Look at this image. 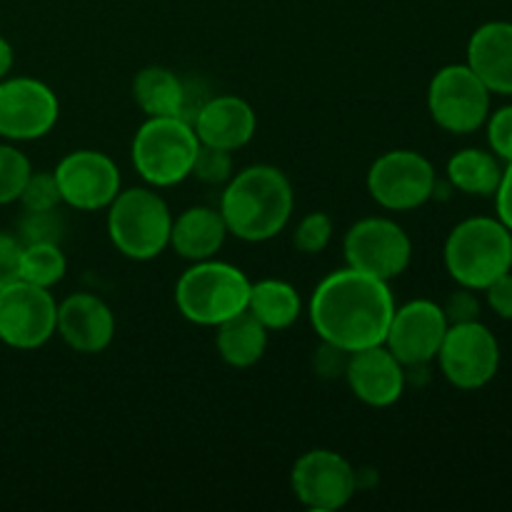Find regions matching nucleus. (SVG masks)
<instances>
[{
  "instance_id": "obj_1",
  "label": "nucleus",
  "mask_w": 512,
  "mask_h": 512,
  "mask_svg": "<svg viewBox=\"0 0 512 512\" xmlns=\"http://www.w3.org/2000/svg\"><path fill=\"white\" fill-rule=\"evenodd\" d=\"M308 313L323 343L358 353L385 343L395 298L390 283L345 265L320 280Z\"/></svg>"
},
{
  "instance_id": "obj_2",
  "label": "nucleus",
  "mask_w": 512,
  "mask_h": 512,
  "mask_svg": "<svg viewBox=\"0 0 512 512\" xmlns=\"http://www.w3.org/2000/svg\"><path fill=\"white\" fill-rule=\"evenodd\" d=\"M293 208L288 175L275 165H250L225 183L218 210L230 235L245 243H265L288 228Z\"/></svg>"
},
{
  "instance_id": "obj_3",
  "label": "nucleus",
  "mask_w": 512,
  "mask_h": 512,
  "mask_svg": "<svg viewBox=\"0 0 512 512\" xmlns=\"http://www.w3.org/2000/svg\"><path fill=\"white\" fill-rule=\"evenodd\" d=\"M445 268L460 288L485 290L512 270V230L498 218H468L445 240Z\"/></svg>"
},
{
  "instance_id": "obj_4",
  "label": "nucleus",
  "mask_w": 512,
  "mask_h": 512,
  "mask_svg": "<svg viewBox=\"0 0 512 512\" xmlns=\"http://www.w3.org/2000/svg\"><path fill=\"white\" fill-rule=\"evenodd\" d=\"M250 280L223 260H198L175 283V305L193 325L218 328L233 315L248 310Z\"/></svg>"
},
{
  "instance_id": "obj_5",
  "label": "nucleus",
  "mask_w": 512,
  "mask_h": 512,
  "mask_svg": "<svg viewBox=\"0 0 512 512\" xmlns=\"http://www.w3.org/2000/svg\"><path fill=\"white\" fill-rule=\"evenodd\" d=\"M200 140L188 118H148L133 138V168L153 188H170L193 173Z\"/></svg>"
},
{
  "instance_id": "obj_6",
  "label": "nucleus",
  "mask_w": 512,
  "mask_h": 512,
  "mask_svg": "<svg viewBox=\"0 0 512 512\" xmlns=\"http://www.w3.org/2000/svg\"><path fill=\"white\" fill-rule=\"evenodd\" d=\"M108 238L130 260H153L170 248L173 213L150 188H128L108 205Z\"/></svg>"
},
{
  "instance_id": "obj_7",
  "label": "nucleus",
  "mask_w": 512,
  "mask_h": 512,
  "mask_svg": "<svg viewBox=\"0 0 512 512\" xmlns=\"http://www.w3.org/2000/svg\"><path fill=\"white\" fill-rule=\"evenodd\" d=\"M428 110L435 125L448 133H475L490 115V90L468 63L445 65L430 80Z\"/></svg>"
},
{
  "instance_id": "obj_8",
  "label": "nucleus",
  "mask_w": 512,
  "mask_h": 512,
  "mask_svg": "<svg viewBox=\"0 0 512 512\" xmlns=\"http://www.w3.org/2000/svg\"><path fill=\"white\" fill-rule=\"evenodd\" d=\"M365 183L380 208L405 213L433 198L438 175L433 163L418 150H388L370 165Z\"/></svg>"
},
{
  "instance_id": "obj_9",
  "label": "nucleus",
  "mask_w": 512,
  "mask_h": 512,
  "mask_svg": "<svg viewBox=\"0 0 512 512\" xmlns=\"http://www.w3.org/2000/svg\"><path fill=\"white\" fill-rule=\"evenodd\" d=\"M345 265L373 278H400L413 260V240L390 218H363L345 233Z\"/></svg>"
},
{
  "instance_id": "obj_10",
  "label": "nucleus",
  "mask_w": 512,
  "mask_h": 512,
  "mask_svg": "<svg viewBox=\"0 0 512 512\" xmlns=\"http://www.w3.org/2000/svg\"><path fill=\"white\" fill-rule=\"evenodd\" d=\"M445 380L460 390H480L498 375L500 343L480 320L448 325L438 350Z\"/></svg>"
},
{
  "instance_id": "obj_11",
  "label": "nucleus",
  "mask_w": 512,
  "mask_h": 512,
  "mask_svg": "<svg viewBox=\"0 0 512 512\" xmlns=\"http://www.w3.org/2000/svg\"><path fill=\"white\" fill-rule=\"evenodd\" d=\"M58 303L40 285L15 280L0 288V340L15 350H38L55 335Z\"/></svg>"
},
{
  "instance_id": "obj_12",
  "label": "nucleus",
  "mask_w": 512,
  "mask_h": 512,
  "mask_svg": "<svg viewBox=\"0 0 512 512\" xmlns=\"http://www.w3.org/2000/svg\"><path fill=\"white\" fill-rule=\"evenodd\" d=\"M290 488L308 510L333 512L345 508L358 493V473L335 450L315 448L300 455L290 473Z\"/></svg>"
},
{
  "instance_id": "obj_13",
  "label": "nucleus",
  "mask_w": 512,
  "mask_h": 512,
  "mask_svg": "<svg viewBox=\"0 0 512 512\" xmlns=\"http://www.w3.org/2000/svg\"><path fill=\"white\" fill-rule=\"evenodd\" d=\"M58 95L35 78L0 80V135L5 140H38L55 128Z\"/></svg>"
},
{
  "instance_id": "obj_14",
  "label": "nucleus",
  "mask_w": 512,
  "mask_h": 512,
  "mask_svg": "<svg viewBox=\"0 0 512 512\" xmlns=\"http://www.w3.org/2000/svg\"><path fill=\"white\" fill-rule=\"evenodd\" d=\"M60 198L75 210H105L120 193V168L100 150H73L53 170Z\"/></svg>"
},
{
  "instance_id": "obj_15",
  "label": "nucleus",
  "mask_w": 512,
  "mask_h": 512,
  "mask_svg": "<svg viewBox=\"0 0 512 512\" xmlns=\"http://www.w3.org/2000/svg\"><path fill=\"white\" fill-rule=\"evenodd\" d=\"M448 325L443 305L423 298L410 300L395 308L383 345L405 368H423L438 358Z\"/></svg>"
},
{
  "instance_id": "obj_16",
  "label": "nucleus",
  "mask_w": 512,
  "mask_h": 512,
  "mask_svg": "<svg viewBox=\"0 0 512 512\" xmlns=\"http://www.w3.org/2000/svg\"><path fill=\"white\" fill-rule=\"evenodd\" d=\"M343 378L350 393L370 408H390L405 393V365L385 345L350 353Z\"/></svg>"
},
{
  "instance_id": "obj_17",
  "label": "nucleus",
  "mask_w": 512,
  "mask_h": 512,
  "mask_svg": "<svg viewBox=\"0 0 512 512\" xmlns=\"http://www.w3.org/2000/svg\"><path fill=\"white\" fill-rule=\"evenodd\" d=\"M55 333L70 350L83 355H98L113 343L115 315L103 298L93 293H73L58 303Z\"/></svg>"
},
{
  "instance_id": "obj_18",
  "label": "nucleus",
  "mask_w": 512,
  "mask_h": 512,
  "mask_svg": "<svg viewBox=\"0 0 512 512\" xmlns=\"http://www.w3.org/2000/svg\"><path fill=\"white\" fill-rule=\"evenodd\" d=\"M190 123H193L200 145L235 153L255 138L258 115H255L253 105L238 95H215L195 110Z\"/></svg>"
},
{
  "instance_id": "obj_19",
  "label": "nucleus",
  "mask_w": 512,
  "mask_h": 512,
  "mask_svg": "<svg viewBox=\"0 0 512 512\" xmlns=\"http://www.w3.org/2000/svg\"><path fill=\"white\" fill-rule=\"evenodd\" d=\"M468 68L490 93L512 95V23L490 20L468 40Z\"/></svg>"
},
{
  "instance_id": "obj_20",
  "label": "nucleus",
  "mask_w": 512,
  "mask_h": 512,
  "mask_svg": "<svg viewBox=\"0 0 512 512\" xmlns=\"http://www.w3.org/2000/svg\"><path fill=\"white\" fill-rule=\"evenodd\" d=\"M228 238V225L218 208L208 205H195V208L183 210L178 218H173V230H170V248L180 258L198 263L218 255Z\"/></svg>"
},
{
  "instance_id": "obj_21",
  "label": "nucleus",
  "mask_w": 512,
  "mask_h": 512,
  "mask_svg": "<svg viewBox=\"0 0 512 512\" xmlns=\"http://www.w3.org/2000/svg\"><path fill=\"white\" fill-rule=\"evenodd\" d=\"M133 100L148 118H188V85L163 65H148L135 75Z\"/></svg>"
},
{
  "instance_id": "obj_22",
  "label": "nucleus",
  "mask_w": 512,
  "mask_h": 512,
  "mask_svg": "<svg viewBox=\"0 0 512 512\" xmlns=\"http://www.w3.org/2000/svg\"><path fill=\"white\" fill-rule=\"evenodd\" d=\"M268 333L270 330L253 313L243 310V313L233 315L218 325L215 348H218L223 363L230 368H253L255 363L263 360L265 350H268Z\"/></svg>"
},
{
  "instance_id": "obj_23",
  "label": "nucleus",
  "mask_w": 512,
  "mask_h": 512,
  "mask_svg": "<svg viewBox=\"0 0 512 512\" xmlns=\"http://www.w3.org/2000/svg\"><path fill=\"white\" fill-rule=\"evenodd\" d=\"M248 313H253L270 333L288 330L303 313V300L298 290L285 280H258L250 285Z\"/></svg>"
},
{
  "instance_id": "obj_24",
  "label": "nucleus",
  "mask_w": 512,
  "mask_h": 512,
  "mask_svg": "<svg viewBox=\"0 0 512 512\" xmlns=\"http://www.w3.org/2000/svg\"><path fill=\"white\" fill-rule=\"evenodd\" d=\"M503 178V165L493 150L465 148L448 160V183L465 195L488 198L498 190Z\"/></svg>"
},
{
  "instance_id": "obj_25",
  "label": "nucleus",
  "mask_w": 512,
  "mask_h": 512,
  "mask_svg": "<svg viewBox=\"0 0 512 512\" xmlns=\"http://www.w3.org/2000/svg\"><path fill=\"white\" fill-rule=\"evenodd\" d=\"M68 260L60 250V243H30L23 245L20 253V280L40 285V288H53L65 278Z\"/></svg>"
},
{
  "instance_id": "obj_26",
  "label": "nucleus",
  "mask_w": 512,
  "mask_h": 512,
  "mask_svg": "<svg viewBox=\"0 0 512 512\" xmlns=\"http://www.w3.org/2000/svg\"><path fill=\"white\" fill-rule=\"evenodd\" d=\"M33 165L28 155L15 145H0V205H10L20 198Z\"/></svg>"
},
{
  "instance_id": "obj_27",
  "label": "nucleus",
  "mask_w": 512,
  "mask_h": 512,
  "mask_svg": "<svg viewBox=\"0 0 512 512\" xmlns=\"http://www.w3.org/2000/svg\"><path fill=\"white\" fill-rule=\"evenodd\" d=\"M333 218L323 210L318 213H308L303 220L298 223L293 233V245L300 250L303 255H320L333 240Z\"/></svg>"
},
{
  "instance_id": "obj_28",
  "label": "nucleus",
  "mask_w": 512,
  "mask_h": 512,
  "mask_svg": "<svg viewBox=\"0 0 512 512\" xmlns=\"http://www.w3.org/2000/svg\"><path fill=\"white\" fill-rule=\"evenodd\" d=\"M18 203L23 205L25 213H40V210H58L63 203L60 198L58 180L53 173H30Z\"/></svg>"
},
{
  "instance_id": "obj_29",
  "label": "nucleus",
  "mask_w": 512,
  "mask_h": 512,
  "mask_svg": "<svg viewBox=\"0 0 512 512\" xmlns=\"http://www.w3.org/2000/svg\"><path fill=\"white\" fill-rule=\"evenodd\" d=\"M65 233V220L58 210H40V213H25L20 220V243H60Z\"/></svg>"
},
{
  "instance_id": "obj_30",
  "label": "nucleus",
  "mask_w": 512,
  "mask_h": 512,
  "mask_svg": "<svg viewBox=\"0 0 512 512\" xmlns=\"http://www.w3.org/2000/svg\"><path fill=\"white\" fill-rule=\"evenodd\" d=\"M190 175H195V178L208 185H223L233 178V158H230L228 150L200 145V153L195 158L193 173Z\"/></svg>"
},
{
  "instance_id": "obj_31",
  "label": "nucleus",
  "mask_w": 512,
  "mask_h": 512,
  "mask_svg": "<svg viewBox=\"0 0 512 512\" xmlns=\"http://www.w3.org/2000/svg\"><path fill=\"white\" fill-rule=\"evenodd\" d=\"M485 125H488L490 150L505 163H512V105H505L488 115Z\"/></svg>"
},
{
  "instance_id": "obj_32",
  "label": "nucleus",
  "mask_w": 512,
  "mask_h": 512,
  "mask_svg": "<svg viewBox=\"0 0 512 512\" xmlns=\"http://www.w3.org/2000/svg\"><path fill=\"white\" fill-rule=\"evenodd\" d=\"M445 318H448L450 325L455 323H470V320H478L480 315V303L475 298V290L460 288L458 293H453L448 298L443 308Z\"/></svg>"
},
{
  "instance_id": "obj_33",
  "label": "nucleus",
  "mask_w": 512,
  "mask_h": 512,
  "mask_svg": "<svg viewBox=\"0 0 512 512\" xmlns=\"http://www.w3.org/2000/svg\"><path fill=\"white\" fill-rule=\"evenodd\" d=\"M20 253L23 243L8 233H0V288L20 280Z\"/></svg>"
},
{
  "instance_id": "obj_34",
  "label": "nucleus",
  "mask_w": 512,
  "mask_h": 512,
  "mask_svg": "<svg viewBox=\"0 0 512 512\" xmlns=\"http://www.w3.org/2000/svg\"><path fill=\"white\" fill-rule=\"evenodd\" d=\"M485 298H488L490 310H493L498 318L512 320V273L500 275L498 280L485 288Z\"/></svg>"
},
{
  "instance_id": "obj_35",
  "label": "nucleus",
  "mask_w": 512,
  "mask_h": 512,
  "mask_svg": "<svg viewBox=\"0 0 512 512\" xmlns=\"http://www.w3.org/2000/svg\"><path fill=\"white\" fill-rule=\"evenodd\" d=\"M348 358L350 353L335 348V345L323 343V348L315 353V373L323 375V378H343Z\"/></svg>"
},
{
  "instance_id": "obj_36",
  "label": "nucleus",
  "mask_w": 512,
  "mask_h": 512,
  "mask_svg": "<svg viewBox=\"0 0 512 512\" xmlns=\"http://www.w3.org/2000/svg\"><path fill=\"white\" fill-rule=\"evenodd\" d=\"M495 208H498V220L512 230V163L503 170L498 190H495Z\"/></svg>"
},
{
  "instance_id": "obj_37",
  "label": "nucleus",
  "mask_w": 512,
  "mask_h": 512,
  "mask_svg": "<svg viewBox=\"0 0 512 512\" xmlns=\"http://www.w3.org/2000/svg\"><path fill=\"white\" fill-rule=\"evenodd\" d=\"M13 45L8 43V40L3 38V35H0V80L3 78H8V73H10V68H13Z\"/></svg>"
}]
</instances>
